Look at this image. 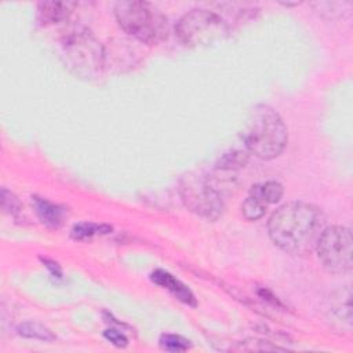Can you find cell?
Listing matches in <instances>:
<instances>
[{
  "instance_id": "4fadbf2b",
  "label": "cell",
  "mask_w": 353,
  "mask_h": 353,
  "mask_svg": "<svg viewBox=\"0 0 353 353\" xmlns=\"http://www.w3.org/2000/svg\"><path fill=\"white\" fill-rule=\"evenodd\" d=\"M18 334L25 338L40 339V341H52L55 338L54 334L48 328H46L40 323H34V321H26V323L19 324Z\"/></svg>"
},
{
  "instance_id": "3957f363",
  "label": "cell",
  "mask_w": 353,
  "mask_h": 353,
  "mask_svg": "<svg viewBox=\"0 0 353 353\" xmlns=\"http://www.w3.org/2000/svg\"><path fill=\"white\" fill-rule=\"evenodd\" d=\"M59 57L76 76L97 77L103 66V48L95 36L81 25L66 28L59 37Z\"/></svg>"
},
{
  "instance_id": "9c48e42d",
  "label": "cell",
  "mask_w": 353,
  "mask_h": 353,
  "mask_svg": "<svg viewBox=\"0 0 353 353\" xmlns=\"http://www.w3.org/2000/svg\"><path fill=\"white\" fill-rule=\"evenodd\" d=\"M152 280L156 284H159L160 287L167 288L172 295H175V298H178L183 303L190 305V306H196L197 305L196 298L192 294V291L183 283H181L178 279H175L172 274H170L168 272L157 269V270H154L152 273Z\"/></svg>"
},
{
  "instance_id": "52a82bcc",
  "label": "cell",
  "mask_w": 353,
  "mask_h": 353,
  "mask_svg": "<svg viewBox=\"0 0 353 353\" xmlns=\"http://www.w3.org/2000/svg\"><path fill=\"white\" fill-rule=\"evenodd\" d=\"M185 205L205 219H216L223 211L221 194L201 176H186L181 185Z\"/></svg>"
},
{
  "instance_id": "6da1fadb",
  "label": "cell",
  "mask_w": 353,
  "mask_h": 353,
  "mask_svg": "<svg viewBox=\"0 0 353 353\" xmlns=\"http://www.w3.org/2000/svg\"><path fill=\"white\" fill-rule=\"evenodd\" d=\"M325 229V216L313 204L291 201L279 207L268 222L270 240L280 250L302 255L316 248Z\"/></svg>"
},
{
  "instance_id": "8fae6325",
  "label": "cell",
  "mask_w": 353,
  "mask_h": 353,
  "mask_svg": "<svg viewBox=\"0 0 353 353\" xmlns=\"http://www.w3.org/2000/svg\"><path fill=\"white\" fill-rule=\"evenodd\" d=\"M74 7V1H40L37 17L41 23H58L68 19Z\"/></svg>"
},
{
  "instance_id": "8992f818",
  "label": "cell",
  "mask_w": 353,
  "mask_h": 353,
  "mask_svg": "<svg viewBox=\"0 0 353 353\" xmlns=\"http://www.w3.org/2000/svg\"><path fill=\"white\" fill-rule=\"evenodd\" d=\"M321 266L332 274H345L353 266V237L350 228H325L316 244Z\"/></svg>"
},
{
  "instance_id": "7c38bea8",
  "label": "cell",
  "mask_w": 353,
  "mask_h": 353,
  "mask_svg": "<svg viewBox=\"0 0 353 353\" xmlns=\"http://www.w3.org/2000/svg\"><path fill=\"white\" fill-rule=\"evenodd\" d=\"M266 207L268 203L261 194L259 185H254L250 190L248 197L241 204V212L247 221H256L265 215Z\"/></svg>"
},
{
  "instance_id": "ac0fdd59",
  "label": "cell",
  "mask_w": 353,
  "mask_h": 353,
  "mask_svg": "<svg viewBox=\"0 0 353 353\" xmlns=\"http://www.w3.org/2000/svg\"><path fill=\"white\" fill-rule=\"evenodd\" d=\"M1 207L10 215H17L21 211L19 200L7 189H1Z\"/></svg>"
},
{
  "instance_id": "ffe728a7",
  "label": "cell",
  "mask_w": 353,
  "mask_h": 353,
  "mask_svg": "<svg viewBox=\"0 0 353 353\" xmlns=\"http://www.w3.org/2000/svg\"><path fill=\"white\" fill-rule=\"evenodd\" d=\"M43 262H44L46 266L50 269V272H51L52 276H55V277H58V279L62 277V270H61V268H59V265H58L57 262L50 261V259H43Z\"/></svg>"
},
{
  "instance_id": "30bf717a",
  "label": "cell",
  "mask_w": 353,
  "mask_h": 353,
  "mask_svg": "<svg viewBox=\"0 0 353 353\" xmlns=\"http://www.w3.org/2000/svg\"><path fill=\"white\" fill-rule=\"evenodd\" d=\"M32 205L36 215L44 225L57 229L63 223V219L66 216V208L39 196L32 197Z\"/></svg>"
},
{
  "instance_id": "277c9868",
  "label": "cell",
  "mask_w": 353,
  "mask_h": 353,
  "mask_svg": "<svg viewBox=\"0 0 353 353\" xmlns=\"http://www.w3.org/2000/svg\"><path fill=\"white\" fill-rule=\"evenodd\" d=\"M114 15L125 33L145 44H159L168 37L167 17L149 1H119Z\"/></svg>"
},
{
  "instance_id": "5bb4252c",
  "label": "cell",
  "mask_w": 353,
  "mask_h": 353,
  "mask_svg": "<svg viewBox=\"0 0 353 353\" xmlns=\"http://www.w3.org/2000/svg\"><path fill=\"white\" fill-rule=\"evenodd\" d=\"M112 230L110 226L108 225H97L91 222H83L77 223L72 229V237L76 240H87L91 239L95 234H105Z\"/></svg>"
},
{
  "instance_id": "ba28073f",
  "label": "cell",
  "mask_w": 353,
  "mask_h": 353,
  "mask_svg": "<svg viewBox=\"0 0 353 353\" xmlns=\"http://www.w3.org/2000/svg\"><path fill=\"white\" fill-rule=\"evenodd\" d=\"M327 317L334 327L342 331L352 330V309H350V288H342L330 298Z\"/></svg>"
},
{
  "instance_id": "2e32d148",
  "label": "cell",
  "mask_w": 353,
  "mask_h": 353,
  "mask_svg": "<svg viewBox=\"0 0 353 353\" xmlns=\"http://www.w3.org/2000/svg\"><path fill=\"white\" fill-rule=\"evenodd\" d=\"M160 346L164 350L168 352H185L190 349V341L181 335H174V334H164L160 338Z\"/></svg>"
},
{
  "instance_id": "d6986e66",
  "label": "cell",
  "mask_w": 353,
  "mask_h": 353,
  "mask_svg": "<svg viewBox=\"0 0 353 353\" xmlns=\"http://www.w3.org/2000/svg\"><path fill=\"white\" fill-rule=\"evenodd\" d=\"M105 338L108 339V341H110L113 345H116V346H119V347H124L128 342H127V338L121 334V332H119L117 330H114V328H109V330H106L105 331Z\"/></svg>"
},
{
  "instance_id": "e0dca14e",
  "label": "cell",
  "mask_w": 353,
  "mask_h": 353,
  "mask_svg": "<svg viewBox=\"0 0 353 353\" xmlns=\"http://www.w3.org/2000/svg\"><path fill=\"white\" fill-rule=\"evenodd\" d=\"M259 189H261V194L262 197L265 199V201L268 204H272V203H277L281 196H283V185L280 182H276V181H269V182H265L262 185H259Z\"/></svg>"
},
{
  "instance_id": "9a60e30c",
  "label": "cell",
  "mask_w": 353,
  "mask_h": 353,
  "mask_svg": "<svg viewBox=\"0 0 353 353\" xmlns=\"http://www.w3.org/2000/svg\"><path fill=\"white\" fill-rule=\"evenodd\" d=\"M248 161V153L241 150H233L225 153L216 163V168L219 170H236L241 168Z\"/></svg>"
},
{
  "instance_id": "7a4b0ae2",
  "label": "cell",
  "mask_w": 353,
  "mask_h": 353,
  "mask_svg": "<svg viewBox=\"0 0 353 353\" xmlns=\"http://www.w3.org/2000/svg\"><path fill=\"white\" fill-rule=\"evenodd\" d=\"M241 138L250 153L270 160L284 150L288 131L281 116L272 106L259 103L250 112Z\"/></svg>"
},
{
  "instance_id": "5b68a950",
  "label": "cell",
  "mask_w": 353,
  "mask_h": 353,
  "mask_svg": "<svg viewBox=\"0 0 353 353\" xmlns=\"http://www.w3.org/2000/svg\"><path fill=\"white\" fill-rule=\"evenodd\" d=\"M175 33L182 44L197 47L211 44L229 34V25L214 11L194 8L179 18Z\"/></svg>"
}]
</instances>
